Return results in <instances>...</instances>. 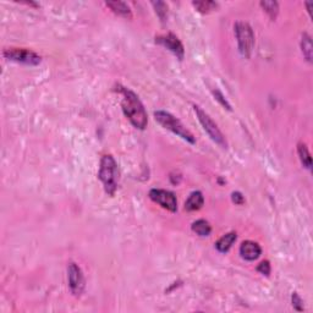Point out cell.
<instances>
[{
    "instance_id": "cell-8",
    "label": "cell",
    "mask_w": 313,
    "mask_h": 313,
    "mask_svg": "<svg viewBox=\"0 0 313 313\" xmlns=\"http://www.w3.org/2000/svg\"><path fill=\"white\" fill-rule=\"evenodd\" d=\"M68 280L71 292L75 296H79L84 290V275L82 269L74 262L68 267Z\"/></svg>"
},
{
    "instance_id": "cell-2",
    "label": "cell",
    "mask_w": 313,
    "mask_h": 313,
    "mask_svg": "<svg viewBox=\"0 0 313 313\" xmlns=\"http://www.w3.org/2000/svg\"><path fill=\"white\" fill-rule=\"evenodd\" d=\"M98 178L103 184L105 192L109 196H114L117 190V179H119L117 164L115 161L114 156L110 155L102 156Z\"/></svg>"
},
{
    "instance_id": "cell-22",
    "label": "cell",
    "mask_w": 313,
    "mask_h": 313,
    "mask_svg": "<svg viewBox=\"0 0 313 313\" xmlns=\"http://www.w3.org/2000/svg\"><path fill=\"white\" fill-rule=\"evenodd\" d=\"M257 271L260 272L261 274H263V275L268 276L269 274H271V264H269V262L268 261L261 262L257 267Z\"/></svg>"
},
{
    "instance_id": "cell-16",
    "label": "cell",
    "mask_w": 313,
    "mask_h": 313,
    "mask_svg": "<svg viewBox=\"0 0 313 313\" xmlns=\"http://www.w3.org/2000/svg\"><path fill=\"white\" fill-rule=\"evenodd\" d=\"M301 50H302V54H304L305 58L307 59V61H312V50H313L312 38L307 32L302 33Z\"/></svg>"
},
{
    "instance_id": "cell-17",
    "label": "cell",
    "mask_w": 313,
    "mask_h": 313,
    "mask_svg": "<svg viewBox=\"0 0 313 313\" xmlns=\"http://www.w3.org/2000/svg\"><path fill=\"white\" fill-rule=\"evenodd\" d=\"M195 7L202 14H208L218 7V4L215 1H210V0H202V1H194L192 2Z\"/></svg>"
},
{
    "instance_id": "cell-18",
    "label": "cell",
    "mask_w": 313,
    "mask_h": 313,
    "mask_svg": "<svg viewBox=\"0 0 313 313\" xmlns=\"http://www.w3.org/2000/svg\"><path fill=\"white\" fill-rule=\"evenodd\" d=\"M261 6L269 15L272 20H275L279 12V4L276 1H261Z\"/></svg>"
},
{
    "instance_id": "cell-23",
    "label": "cell",
    "mask_w": 313,
    "mask_h": 313,
    "mask_svg": "<svg viewBox=\"0 0 313 313\" xmlns=\"http://www.w3.org/2000/svg\"><path fill=\"white\" fill-rule=\"evenodd\" d=\"M232 199L235 204H238V206H241V204L245 203V197L242 196V194H241V192H237V191L233 192Z\"/></svg>"
},
{
    "instance_id": "cell-14",
    "label": "cell",
    "mask_w": 313,
    "mask_h": 313,
    "mask_svg": "<svg viewBox=\"0 0 313 313\" xmlns=\"http://www.w3.org/2000/svg\"><path fill=\"white\" fill-rule=\"evenodd\" d=\"M297 155L300 156V160H301V164L305 166L306 169L311 170L312 168V158H311V153H310L309 148L305 143L300 142L297 145Z\"/></svg>"
},
{
    "instance_id": "cell-5",
    "label": "cell",
    "mask_w": 313,
    "mask_h": 313,
    "mask_svg": "<svg viewBox=\"0 0 313 313\" xmlns=\"http://www.w3.org/2000/svg\"><path fill=\"white\" fill-rule=\"evenodd\" d=\"M194 109H195V113H196L197 117H198V121L201 122L202 127H203L204 131L208 133L209 137L212 138L217 145H219L220 147L227 148L228 143H227V140H225V136L223 135V132L220 131L219 127H218V125L213 121L212 117H210L201 107H198V105L195 104Z\"/></svg>"
},
{
    "instance_id": "cell-6",
    "label": "cell",
    "mask_w": 313,
    "mask_h": 313,
    "mask_svg": "<svg viewBox=\"0 0 313 313\" xmlns=\"http://www.w3.org/2000/svg\"><path fill=\"white\" fill-rule=\"evenodd\" d=\"M5 59L7 60L15 61V63H21L25 65L36 66L40 64L42 58L38 55L37 53L32 52V50L26 49V48H7L2 52Z\"/></svg>"
},
{
    "instance_id": "cell-10",
    "label": "cell",
    "mask_w": 313,
    "mask_h": 313,
    "mask_svg": "<svg viewBox=\"0 0 313 313\" xmlns=\"http://www.w3.org/2000/svg\"><path fill=\"white\" fill-rule=\"evenodd\" d=\"M262 253L261 246L255 241H243L240 246V255L246 261H256Z\"/></svg>"
},
{
    "instance_id": "cell-4",
    "label": "cell",
    "mask_w": 313,
    "mask_h": 313,
    "mask_svg": "<svg viewBox=\"0 0 313 313\" xmlns=\"http://www.w3.org/2000/svg\"><path fill=\"white\" fill-rule=\"evenodd\" d=\"M235 36L237 39L238 52L245 58H250L255 47V33L252 27L243 21H237L235 24Z\"/></svg>"
},
{
    "instance_id": "cell-12",
    "label": "cell",
    "mask_w": 313,
    "mask_h": 313,
    "mask_svg": "<svg viewBox=\"0 0 313 313\" xmlns=\"http://www.w3.org/2000/svg\"><path fill=\"white\" fill-rule=\"evenodd\" d=\"M108 7L112 10L114 14L119 15V16L125 17V19H132V11H131L130 6L124 1H107L105 2Z\"/></svg>"
},
{
    "instance_id": "cell-21",
    "label": "cell",
    "mask_w": 313,
    "mask_h": 313,
    "mask_svg": "<svg viewBox=\"0 0 313 313\" xmlns=\"http://www.w3.org/2000/svg\"><path fill=\"white\" fill-rule=\"evenodd\" d=\"M291 301H292V307H294L296 311L299 312L304 311V301H302V299L300 297V295L297 294V292H292Z\"/></svg>"
},
{
    "instance_id": "cell-11",
    "label": "cell",
    "mask_w": 313,
    "mask_h": 313,
    "mask_svg": "<svg viewBox=\"0 0 313 313\" xmlns=\"http://www.w3.org/2000/svg\"><path fill=\"white\" fill-rule=\"evenodd\" d=\"M204 204V197L201 191H194L189 196V198L185 202V209L187 212H195L203 207Z\"/></svg>"
},
{
    "instance_id": "cell-9",
    "label": "cell",
    "mask_w": 313,
    "mask_h": 313,
    "mask_svg": "<svg viewBox=\"0 0 313 313\" xmlns=\"http://www.w3.org/2000/svg\"><path fill=\"white\" fill-rule=\"evenodd\" d=\"M156 43L158 44L163 45L166 49L170 50L174 55H176V58L179 60H183L185 56V49L183 43L180 42L178 37L173 33H168V35H163V36H158L156 37Z\"/></svg>"
},
{
    "instance_id": "cell-13",
    "label": "cell",
    "mask_w": 313,
    "mask_h": 313,
    "mask_svg": "<svg viewBox=\"0 0 313 313\" xmlns=\"http://www.w3.org/2000/svg\"><path fill=\"white\" fill-rule=\"evenodd\" d=\"M236 238H237L236 233H234V232L228 233V234L222 236V237H220L219 240L217 241V243H215V247H217V250L219 251V252L227 253L228 251L232 248V246L235 243Z\"/></svg>"
},
{
    "instance_id": "cell-3",
    "label": "cell",
    "mask_w": 313,
    "mask_h": 313,
    "mask_svg": "<svg viewBox=\"0 0 313 313\" xmlns=\"http://www.w3.org/2000/svg\"><path fill=\"white\" fill-rule=\"evenodd\" d=\"M155 119L159 125L164 127V129L171 131L173 133H175L176 136L181 137L186 142L191 143V145H196V137L192 135V132L187 129L186 126L178 119V117H174L173 114L168 112H164V110H156L155 112Z\"/></svg>"
},
{
    "instance_id": "cell-7",
    "label": "cell",
    "mask_w": 313,
    "mask_h": 313,
    "mask_svg": "<svg viewBox=\"0 0 313 313\" xmlns=\"http://www.w3.org/2000/svg\"><path fill=\"white\" fill-rule=\"evenodd\" d=\"M150 198L156 203H158L160 207H163V208L168 209L169 212L175 213L178 210L176 196L173 192L168 191V190L152 189L150 191Z\"/></svg>"
},
{
    "instance_id": "cell-19",
    "label": "cell",
    "mask_w": 313,
    "mask_h": 313,
    "mask_svg": "<svg viewBox=\"0 0 313 313\" xmlns=\"http://www.w3.org/2000/svg\"><path fill=\"white\" fill-rule=\"evenodd\" d=\"M152 5L155 6L156 15L161 20V22H165V20L168 19V5L163 1H155L152 2Z\"/></svg>"
},
{
    "instance_id": "cell-15",
    "label": "cell",
    "mask_w": 313,
    "mask_h": 313,
    "mask_svg": "<svg viewBox=\"0 0 313 313\" xmlns=\"http://www.w3.org/2000/svg\"><path fill=\"white\" fill-rule=\"evenodd\" d=\"M192 232L199 236H209L212 233L209 223L204 219H198L192 223Z\"/></svg>"
},
{
    "instance_id": "cell-20",
    "label": "cell",
    "mask_w": 313,
    "mask_h": 313,
    "mask_svg": "<svg viewBox=\"0 0 313 313\" xmlns=\"http://www.w3.org/2000/svg\"><path fill=\"white\" fill-rule=\"evenodd\" d=\"M213 96H214V98L217 99V101L219 102V103L222 104L223 107L225 108V109H228V110H232L233 109L232 105H230L229 102H228L227 98L224 97V94H223L222 92L219 91V89H213Z\"/></svg>"
},
{
    "instance_id": "cell-1",
    "label": "cell",
    "mask_w": 313,
    "mask_h": 313,
    "mask_svg": "<svg viewBox=\"0 0 313 313\" xmlns=\"http://www.w3.org/2000/svg\"><path fill=\"white\" fill-rule=\"evenodd\" d=\"M119 92L122 94L121 107L125 117L136 129L145 130L148 124V117L146 113L145 105L142 104L137 94L126 87L119 86Z\"/></svg>"
}]
</instances>
